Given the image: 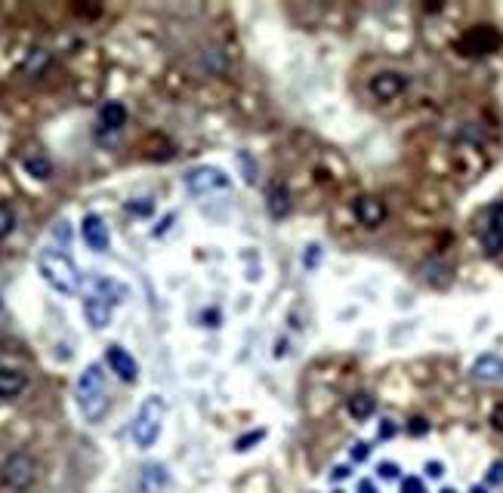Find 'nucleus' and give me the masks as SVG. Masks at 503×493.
I'll return each instance as SVG.
<instances>
[{"instance_id":"nucleus-1","label":"nucleus","mask_w":503,"mask_h":493,"mask_svg":"<svg viewBox=\"0 0 503 493\" xmlns=\"http://www.w3.org/2000/svg\"><path fill=\"white\" fill-rule=\"evenodd\" d=\"M37 271H40V278L62 296H74L81 290V271L74 266V259L62 250H53V246H50V250H40Z\"/></svg>"},{"instance_id":"nucleus-2","label":"nucleus","mask_w":503,"mask_h":493,"mask_svg":"<svg viewBox=\"0 0 503 493\" xmlns=\"http://www.w3.org/2000/svg\"><path fill=\"white\" fill-rule=\"evenodd\" d=\"M74 398H78V410L83 413L87 422H99L102 413L108 410V392H105V373L102 364H90L83 367L74 386Z\"/></svg>"},{"instance_id":"nucleus-3","label":"nucleus","mask_w":503,"mask_h":493,"mask_svg":"<svg viewBox=\"0 0 503 493\" xmlns=\"http://www.w3.org/2000/svg\"><path fill=\"white\" fill-rule=\"evenodd\" d=\"M164 416H167V404L161 395H149L146 401L139 404V410L133 416V426H130V438L139 450L155 447V441L161 438V426H164Z\"/></svg>"},{"instance_id":"nucleus-4","label":"nucleus","mask_w":503,"mask_h":493,"mask_svg":"<svg viewBox=\"0 0 503 493\" xmlns=\"http://www.w3.org/2000/svg\"><path fill=\"white\" fill-rule=\"evenodd\" d=\"M0 481L10 490H28L37 481V463H34V456L25 453V450L10 453L4 460V465H0Z\"/></svg>"},{"instance_id":"nucleus-5","label":"nucleus","mask_w":503,"mask_h":493,"mask_svg":"<svg viewBox=\"0 0 503 493\" xmlns=\"http://www.w3.org/2000/svg\"><path fill=\"white\" fill-rule=\"evenodd\" d=\"M185 189L192 194H198V198H204V194L229 189V176L219 167H195L185 173Z\"/></svg>"},{"instance_id":"nucleus-6","label":"nucleus","mask_w":503,"mask_h":493,"mask_svg":"<svg viewBox=\"0 0 503 493\" xmlns=\"http://www.w3.org/2000/svg\"><path fill=\"white\" fill-rule=\"evenodd\" d=\"M482 253L485 256H500L503 253V201L488 210V222L482 232Z\"/></svg>"},{"instance_id":"nucleus-7","label":"nucleus","mask_w":503,"mask_h":493,"mask_svg":"<svg viewBox=\"0 0 503 493\" xmlns=\"http://www.w3.org/2000/svg\"><path fill=\"white\" fill-rule=\"evenodd\" d=\"M105 364L112 367V373H117V379L124 382H136L139 379V364L124 345H108L105 348Z\"/></svg>"},{"instance_id":"nucleus-8","label":"nucleus","mask_w":503,"mask_h":493,"mask_svg":"<svg viewBox=\"0 0 503 493\" xmlns=\"http://www.w3.org/2000/svg\"><path fill=\"white\" fill-rule=\"evenodd\" d=\"M81 237H83V244H87L90 250H96V253H105V250H108V244H112L108 225L102 222V219H99L96 213H87V216H83V222H81Z\"/></svg>"},{"instance_id":"nucleus-9","label":"nucleus","mask_w":503,"mask_h":493,"mask_svg":"<svg viewBox=\"0 0 503 493\" xmlns=\"http://www.w3.org/2000/svg\"><path fill=\"white\" fill-rule=\"evenodd\" d=\"M112 309L115 305L108 302L102 293H90L87 299H83V314H87L93 330H105L108 324H112Z\"/></svg>"},{"instance_id":"nucleus-10","label":"nucleus","mask_w":503,"mask_h":493,"mask_svg":"<svg viewBox=\"0 0 503 493\" xmlns=\"http://www.w3.org/2000/svg\"><path fill=\"white\" fill-rule=\"evenodd\" d=\"M405 87H407V81H405V74H398V71H380L377 78L371 81V93L377 99H383V102L402 96Z\"/></svg>"},{"instance_id":"nucleus-11","label":"nucleus","mask_w":503,"mask_h":493,"mask_svg":"<svg viewBox=\"0 0 503 493\" xmlns=\"http://www.w3.org/2000/svg\"><path fill=\"white\" fill-rule=\"evenodd\" d=\"M355 219L368 228H377L383 219H386V207L377 198H358L355 201Z\"/></svg>"},{"instance_id":"nucleus-12","label":"nucleus","mask_w":503,"mask_h":493,"mask_svg":"<svg viewBox=\"0 0 503 493\" xmlns=\"http://www.w3.org/2000/svg\"><path fill=\"white\" fill-rule=\"evenodd\" d=\"M28 388V376L19 367H0V398H19Z\"/></svg>"},{"instance_id":"nucleus-13","label":"nucleus","mask_w":503,"mask_h":493,"mask_svg":"<svg viewBox=\"0 0 503 493\" xmlns=\"http://www.w3.org/2000/svg\"><path fill=\"white\" fill-rule=\"evenodd\" d=\"M473 376L482 382H500L503 379V355H482L473 364Z\"/></svg>"},{"instance_id":"nucleus-14","label":"nucleus","mask_w":503,"mask_h":493,"mask_svg":"<svg viewBox=\"0 0 503 493\" xmlns=\"http://www.w3.org/2000/svg\"><path fill=\"white\" fill-rule=\"evenodd\" d=\"M269 213L275 219H284L287 210H291V191H287L284 182H272L269 185V201H266Z\"/></svg>"},{"instance_id":"nucleus-15","label":"nucleus","mask_w":503,"mask_h":493,"mask_svg":"<svg viewBox=\"0 0 503 493\" xmlns=\"http://www.w3.org/2000/svg\"><path fill=\"white\" fill-rule=\"evenodd\" d=\"M99 124L105 126V130H121V126L127 124V108L121 105V102H105L99 112Z\"/></svg>"},{"instance_id":"nucleus-16","label":"nucleus","mask_w":503,"mask_h":493,"mask_svg":"<svg viewBox=\"0 0 503 493\" xmlns=\"http://www.w3.org/2000/svg\"><path fill=\"white\" fill-rule=\"evenodd\" d=\"M167 487V469L161 463H149L142 469V490L146 493H158Z\"/></svg>"},{"instance_id":"nucleus-17","label":"nucleus","mask_w":503,"mask_h":493,"mask_svg":"<svg viewBox=\"0 0 503 493\" xmlns=\"http://www.w3.org/2000/svg\"><path fill=\"white\" fill-rule=\"evenodd\" d=\"M374 410H377V401H374V395L368 392H355L352 398H349V416L352 420H368V416H374Z\"/></svg>"},{"instance_id":"nucleus-18","label":"nucleus","mask_w":503,"mask_h":493,"mask_svg":"<svg viewBox=\"0 0 503 493\" xmlns=\"http://www.w3.org/2000/svg\"><path fill=\"white\" fill-rule=\"evenodd\" d=\"M466 47L473 49V56H482V53H488L491 47H497V34H491L485 28H475L470 37H466Z\"/></svg>"},{"instance_id":"nucleus-19","label":"nucleus","mask_w":503,"mask_h":493,"mask_svg":"<svg viewBox=\"0 0 503 493\" xmlns=\"http://www.w3.org/2000/svg\"><path fill=\"white\" fill-rule=\"evenodd\" d=\"M25 173H28L31 179H50V176H53V164H50L44 155H34L25 160Z\"/></svg>"},{"instance_id":"nucleus-20","label":"nucleus","mask_w":503,"mask_h":493,"mask_svg":"<svg viewBox=\"0 0 503 493\" xmlns=\"http://www.w3.org/2000/svg\"><path fill=\"white\" fill-rule=\"evenodd\" d=\"M16 228V213H13V207L10 203H0V241H4L6 234H10Z\"/></svg>"},{"instance_id":"nucleus-21","label":"nucleus","mask_w":503,"mask_h":493,"mask_svg":"<svg viewBox=\"0 0 503 493\" xmlns=\"http://www.w3.org/2000/svg\"><path fill=\"white\" fill-rule=\"evenodd\" d=\"M262 438H266V429H253V432H247V435H241V438L235 441V450H241V453H244V450H250Z\"/></svg>"},{"instance_id":"nucleus-22","label":"nucleus","mask_w":503,"mask_h":493,"mask_svg":"<svg viewBox=\"0 0 503 493\" xmlns=\"http://www.w3.org/2000/svg\"><path fill=\"white\" fill-rule=\"evenodd\" d=\"M485 484H491V487H500L503 484V460L488 465V472H485Z\"/></svg>"},{"instance_id":"nucleus-23","label":"nucleus","mask_w":503,"mask_h":493,"mask_svg":"<svg viewBox=\"0 0 503 493\" xmlns=\"http://www.w3.org/2000/svg\"><path fill=\"white\" fill-rule=\"evenodd\" d=\"M377 475L383 481H398L402 478V469H398V463H380L377 465Z\"/></svg>"},{"instance_id":"nucleus-24","label":"nucleus","mask_w":503,"mask_h":493,"mask_svg":"<svg viewBox=\"0 0 503 493\" xmlns=\"http://www.w3.org/2000/svg\"><path fill=\"white\" fill-rule=\"evenodd\" d=\"M321 262V244H309L306 246V256H303V266L306 268H315Z\"/></svg>"},{"instance_id":"nucleus-25","label":"nucleus","mask_w":503,"mask_h":493,"mask_svg":"<svg viewBox=\"0 0 503 493\" xmlns=\"http://www.w3.org/2000/svg\"><path fill=\"white\" fill-rule=\"evenodd\" d=\"M407 432H411V435H414V438H423V435H426V432H429V422H426V420H423V416H414V420H411V422H407Z\"/></svg>"},{"instance_id":"nucleus-26","label":"nucleus","mask_w":503,"mask_h":493,"mask_svg":"<svg viewBox=\"0 0 503 493\" xmlns=\"http://www.w3.org/2000/svg\"><path fill=\"white\" fill-rule=\"evenodd\" d=\"M371 456V444L368 441H358V444H352V460L355 463H364Z\"/></svg>"},{"instance_id":"nucleus-27","label":"nucleus","mask_w":503,"mask_h":493,"mask_svg":"<svg viewBox=\"0 0 503 493\" xmlns=\"http://www.w3.org/2000/svg\"><path fill=\"white\" fill-rule=\"evenodd\" d=\"M402 493H426V487H423L420 478H405L402 481Z\"/></svg>"},{"instance_id":"nucleus-28","label":"nucleus","mask_w":503,"mask_h":493,"mask_svg":"<svg viewBox=\"0 0 503 493\" xmlns=\"http://www.w3.org/2000/svg\"><path fill=\"white\" fill-rule=\"evenodd\" d=\"M395 432H398V426H395L392 420H383V422H380V438H383V441L395 438Z\"/></svg>"},{"instance_id":"nucleus-29","label":"nucleus","mask_w":503,"mask_h":493,"mask_svg":"<svg viewBox=\"0 0 503 493\" xmlns=\"http://www.w3.org/2000/svg\"><path fill=\"white\" fill-rule=\"evenodd\" d=\"M127 210L136 216H149L151 213V201H142V203H127Z\"/></svg>"},{"instance_id":"nucleus-30","label":"nucleus","mask_w":503,"mask_h":493,"mask_svg":"<svg viewBox=\"0 0 503 493\" xmlns=\"http://www.w3.org/2000/svg\"><path fill=\"white\" fill-rule=\"evenodd\" d=\"M426 475H429V478H441V475H445V465L439 460H429L426 463Z\"/></svg>"},{"instance_id":"nucleus-31","label":"nucleus","mask_w":503,"mask_h":493,"mask_svg":"<svg viewBox=\"0 0 503 493\" xmlns=\"http://www.w3.org/2000/svg\"><path fill=\"white\" fill-rule=\"evenodd\" d=\"M358 493H377V484H374L371 478H362L358 481Z\"/></svg>"},{"instance_id":"nucleus-32","label":"nucleus","mask_w":503,"mask_h":493,"mask_svg":"<svg viewBox=\"0 0 503 493\" xmlns=\"http://www.w3.org/2000/svg\"><path fill=\"white\" fill-rule=\"evenodd\" d=\"M349 475H352V472H349V465H337V469L330 472V478H334V481H343V478H349Z\"/></svg>"},{"instance_id":"nucleus-33","label":"nucleus","mask_w":503,"mask_h":493,"mask_svg":"<svg viewBox=\"0 0 503 493\" xmlns=\"http://www.w3.org/2000/svg\"><path fill=\"white\" fill-rule=\"evenodd\" d=\"M491 422H494V429H500V432H503V407H497V410L491 413Z\"/></svg>"},{"instance_id":"nucleus-34","label":"nucleus","mask_w":503,"mask_h":493,"mask_svg":"<svg viewBox=\"0 0 503 493\" xmlns=\"http://www.w3.org/2000/svg\"><path fill=\"white\" fill-rule=\"evenodd\" d=\"M470 493H488V490H485V487H473Z\"/></svg>"},{"instance_id":"nucleus-35","label":"nucleus","mask_w":503,"mask_h":493,"mask_svg":"<svg viewBox=\"0 0 503 493\" xmlns=\"http://www.w3.org/2000/svg\"><path fill=\"white\" fill-rule=\"evenodd\" d=\"M441 493H454V490H441Z\"/></svg>"},{"instance_id":"nucleus-36","label":"nucleus","mask_w":503,"mask_h":493,"mask_svg":"<svg viewBox=\"0 0 503 493\" xmlns=\"http://www.w3.org/2000/svg\"><path fill=\"white\" fill-rule=\"evenodd\" d=\"M0 309H4V299H0Z\"/></svg>"},{"instance_id":"nucleus-37","label":"nucleus","mask_w":503,"mask_h":493,"mask_svg":"<svg viewBox=\"0 0 503 493\" xmlns=\"http://www.w3.org/2000/svg\"><path fill=\"white\" fill-rule=\"evenodd\" d=\"M337 493H343V490H337Z\"/></svg>"}]
</instances>
